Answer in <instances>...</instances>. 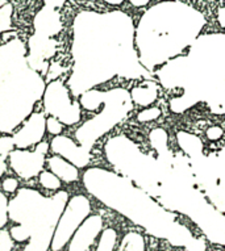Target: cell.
I'll list each match as a JSON object with an SVG mask.
<instances>
[{"label":"cell","instance_id":"33","mask_svg":"<svg viewBox=\"0 0 225 251\" xmlns=\"http://www.w3.org/2000/svg\"><path fill=\"white\" fill-rule=\"evenodd\" d=\"M17 187H19V181L16 179H13V177H7L3 181V190L5 192H8V194H13L17 190Z\"/></svg>","mask_w":225,"mask_h":251},{"label":"cell","instance_id":"2","mask_svg":"<svg viewBox=\"0 0 225 251\" xmlns=\"http://www.w3.org/2000/svg\"><path fill=\"white\" fill-rule=\"evenodd\" d=\"M82 180L92 198L124 216L147 234L184 251L207 250L203 237L194 234L174 212L115 170L91 167L83 173Z\"/></svg>","mask_w":225,"mask_h":251},{"label":"cell","instance_id":"32","mask_svg":"<svg viewBox=\"0 0 225 251\" xmlns=\"http://www.w3.org/2000/svg\"><path fill=\"white\" fill-rule=\"evenodd\" d=\"M224 130L220 128V126H211V128L207 129L205 132V137L211 141H217L220 140L221 136H223Z\"/></svg>","mask_w":225,"mask_h":251},{"label":"cell","instance_id":"5","mask_svg":"<svg viewBox=\"0 0 225 251\" xmlns=\"http://www.w3.org/2000/svg\"><path fill=\"white\" fill-rule=\"evenodd\" d=\"M161 166L157 200L169 210L189 217L209 242L225 249V213L209 201L197 187L189 158L170 150L157 154Z\"/></svg>","mask_w":225,"mask_h":251},{"label":"cell","instance_id":"15","mask_svg":"<svg viewBox=\"0 0 225 251\" xmlns=\"http://www.w3.org/2000/svg\"><path fill=\"white\" fill-rule=\"evenodd\" d=\"M104 230V220L100 214H90L75 231L69 242V251H90Z\"/></svg>","mask_w":225,"mask_h":251},{"label":"cell","instance_id":"11","mask_svg":"<svg viewBox=\"0 0 225 251\" xmlns=\"http://www.w3.org/2000/svg\"><path fill=\"white\" fill-rule=\"evenodd\" d=\"M69 86L54 79L46 86L44 92V108L49 116L58 119L66 126H73L82 119V105L73 99Z\"/></svg>","mask_w":225,"mask_h":251},{"label":"cell","instance_id":"23","mask_svg":"<svg viewBox=\"0 0 225 251\" xmlns=\"http://www.w3.org/2000/svg\"><path fill=\"white\" fill-rule=\"evenodd\" d=\"M119 249L123 251H146V243L143 235L139 231H129L124 235Z\"/></svg>","mask_w":225,"mask_h":251},{"label":"cell","instance_id":"36","mask_svg":"<svg viewBox=\"0 0 225 251\" xmlns=\"http://www.w3.org/2000/svg\"><path fill=\"white\" fill-rule=\"evenodd\" d=\"M7 170V163H5V156L0 155V177L3 176V174Z\"/></svg>","mask_w":225,"mask_h":251},{"label":"cell","instance_id":"4","mask_svg":"<svg viewBox=\"0 0 225 251\" xmlns=\"http://www.w3.org/2000/svg\"><path fill=\"white\" fill-rule=\"evenodd\" d=\"M166 90L182 94L170 100V109L179 115L204 101L225 84V33L200 34L187 53L157 69Z\"/></svg>","mask_w":225,"mask_h":251},{"label":"cell","instance_id":"14","mask_svg":"<svg viewBox=\"0 0 225 251\" xmlns=\"http://www.w3.org/2000/svg\"><path fill=\"white\" fill-rule=\"evenodd\" d=\"M50 149L54 154L61 155L73 165H75L78 169H84L90 165L91 162V150L86 149L84 146L79 144L77 140H73L66 136H54L52 142H50Z\"/></svg>","mask_w":225,"mask_h":251},{"label":"cell","instance_id":"28","mask_svg":"<svg viewBox=\"0 0 225 251\" xmlns=\"http://www.w3.org/2000/svg\"><path fill=\"white\" fill-rule=\"evenodd\" d=\"M8 205H9V200L7 199L1 191H0V230L7 225L8 223Z\"/></svg>","mask_w":225,"mask_h":251},{"label":"cell","instance_id":"12","mask_svg":"<svg viewBox=\"0 0 225 251\" xmlns=\"http://www.w3.org/2000/svg\"><path fill=\"white\" fill-rule=\"evenodd\" d=\"M91 214V201L84 195H75L66 204L52 241V251H62L75 231Z\"/></svg>","mask_w":225,"mask_h":251},{"label":"cell","instance_id":"19","mask_svg":"<svg viewBox=\"0 0 225 251\" xmlns=\"http://www.w3.org/2000/svg\"><path fill=\"white\" fill-rule=\"evenodd\" d=\"M61 28V17H59V13L53 7L44 8L37 13L36 19H34L36 34L52 38L53 36L59 33Z\"/></svg>","mask_w":225,"mask_h":251},{"label":"cell","instance_id":"30","mask_svg":"<svg viewBox=\"0 0 225 251\" xmlns=\"http://www.w3.org/2000/svg\"><path fill=\"white\" fill-rule=\"evenodd\" d=\"M46 130L52 134V136H59L63 130V124L58 119L50 116L46 119Z\"/></svg>","mask_w":225,"mask_h":251},{"label":"cell","instance_id":"35","mask_svg":"<svg viewBox=\"0 0 225 251\" xmlns=\"http://www.w3.org/2000/svg\"><path fill=\"white\" fill-rule=\"evenodd\" d=\"M129 1L136 8H143V7H146L150 3V0H129Z\"/></svg>","mask_w":225,"mask_h":251},{"label":"cell","instance_id":"25","mask_svg":"<svg viewBox=\"0 0 225 251\" xmlns=\"http://www.w3.org/2000/svg\"><path fill=\"white\" fill-rule=\"evenodd\" d=\"M40 184L45 188V190H49V191H58L61 188V179L53 174L52 171H42L40 175Z\"/></svg>","mask_w":225,"mask_h":251},{"label":"cell","instance_id":"1","mask_svg":"<svg viewBox=\"0 0 225 251\" xmlns=\"http://www.w3.org/2000/svg\"><path fill=\"white\" fill-rule=\"evenodd\" d=\"M73 71L67 80L75 98L115 76L146 79L136 48V25L123 11H82L73 25Z\"/></svg>","mask_w":225,"mask_h":251},{"label":"cell","instance_id":"18","mask_svg":"<svg viewBox=\"0 0 225 251\" xmlns=\"http://www.w3.org/2000/svg\"><path fill=\"white\" fill-rule=\"evenodd\" d=\"M24 63H27V49L20 40H13L0 46V84Z\"/></svg>","mask_w":225,"mask_h":251},{"label":"cell","instance_id":"3","mask_svg":"<svg viewBox=\"0 0 225 251\" xmlns=\"http://www.w3.org/2000/svg\"><path fill=\"white\" fill-rule=\"evenodd\" d=\"M204 25V15L182 0H161L149 7L136 25V48L141 65L154 73L183 55Z\"/></svg>","mask_w":225,"mask_h":251},{"label":"cell","instance_id":"17","mask_svg":"<svg viewBox=\"0 0 225 251\" xmlns=\"http://www.w3.org/2000/svg\"><path fill=\"white\" fill-rule=\"evenodd\" d=\"M54 53H56V41L53 38L34 34L29 40V55H27V62L33 70L41 74L46 71L48 59L53 57Z\"/></svg>","mask_w":225,"mask_h":251},{"label":"cell","instance_id":"31","mask_svg":"<svg viewBox=\"0 0 225 251\" xmlns=\"http://www.w3.org/2000/svg\"><path fill=\"white\" fill-rule=\"evenodd\" d=\"M15 141H13V137H0V155L8 156L11 152L13 151V148H15Z\"/></svg>","mask_w":225,"mask_h":251},{"label":"cell","instance_id":"7","mask_svg":"<svg viewBox=\"0 0 225 251\" xmlns=\"http://www.w3.org/2000/svg\"><path fill=\"white\" fill-rule=\"evenodd\" d=\"M45 88L42 75L28 62L13 70L0 84V132L12 133L28 119Z\"/></svg>","mask_w":225,"mask_h":251},{"label":"cell","instance_id":"21","mask_svg":"<svg viewBox=\"0 0 225 251\" xmlns=\"http://www.w3.org/2000/svg\"><path fill=\"white\" fill-rule=\"evenodd\" d=\"M129 92H131L132 101L135 105L147 108L152 107L158 99L160 87L154 82H143L133 87Z\"/></svg>","mask_w":225,"mask_h":251},{"label":"cell","instance_id":"24","mask_svg":"<svg viewBox=\"0 0 225 251\" xmlns=\"http://www.w3.org/2000/svg\"><path fill=\"white\" fill-rule=\"evenodd\" d=\"M205 104L215 115H225V84L217 88L212 95L205 100Z\"/></svg>","mask_w":225,"mask_h":251},{"label":"cell","instance_id":"13","mask_svg":"<svg viewBox=\"0 0 225 251\" xmlns=\"http://www.w3.org/2000/svg\"><path fill=\"white\" fill-rule=\"evenodd\" d=\"M49 151V145L40 142L34 150L16 149L8 155L11 169L24 180H29L38 176L44 170L46 162V154Z\"/></svg>","mask_w":225,"mask_h":251},{"label":"cell","instance_id":"27","mask_svg":"<svg viewBox=\"0 0 225 251\" xmlns=\"http://www.w3.org/2000/svg\"><path fill=\"white\" fill-rule=\"evenodd\" d=\"M11 16H12V5L4 4L0 8V32H4L9 29Z\"/></svg>","mask_w":225,"mask_h":251},{"label":"cell","instance_id":"6","mask_svg":"<svg viewBox=\"0 0 225 251\" xmlns=\"http://www.w3.org/2000/svg\"><path fill=\"white\" fill-rule=\"evenodd\" d=\"M69 201L66 191L45 196L32 188H21L9 200V220L16 225L9 229L15 242L29 241L23 251H49L54 231Z\"/></svg>","mask_w":225,"mask_h":251},{"label":"cell","instance_id":"29","mask_svg":"<svg viewBox=\"0 0 225 251\" xmlns=\"http://www.w3.org/2000/svg\"><path fill=\"white\" fill-rule=\"evenodd\" d=\"M15 239L8 230H0V251H12Z\"/></svg>","mask_w":225,"mask_h":251},{"label":"cell","instance_id":"38","mask_svg":"<svg viewBox=\"0 0 225 251\" xmlns=\"http://www.w3.org/2000/svg\"><path fill=\"white\" fill-rule=\"evenodd\" d=\"M117 251H123V250H121V249H119V247H117Z\"/></svg>","mask_w":225,"mask_h":251},{"label":"cell","instance_id":"9","mask_svg":"<svg viewBox=\"0 0 225 251\" xmlns=\"http://www.w3.org/2000/svg\"><path fill=\"white\" fill-rule=\"evenodd\" d=\"M131 92L123 87L103 90L102 104L96 115L82 124L75 132V140L91 150L102 137L115 129L127 119L133 109Z\"/></svg>","mask_w":225,"mask_h":251},{"label":"cell","instance_id":"34","mask_svg":"<svg viewBox=\"0 0 225 251\" xmlns=\"http://www.w3.org/2000/svg\"><path fill=\"white\" fill-rule=\"evenodd\" d=\"M219 24L223 29H225V8H219L217 11V16H216Z\"/></svg>","mask_w":225,"mask_h":251},{"label":"cell","instance_id":"8","mask_svg":"<svg viewBox=\"0 0 225 251\" xmlns=\"http://www.w3.org/2000/svg\"><path fill=\"white\" fill-rule=\"evenodd\" d=\"M104 154L116 173L128 177L157 199L161 183V166L157 156L149 155L139 144L124 134L107 140Z\"/></svg>","mask_w":225,"mask_h":251},{"label":"cell","instance_id":"26","mask_svg":"<svg viewBox=\"0 0 225 251\" xmlns=\"http://www.w3.org/2000/svg\"><path fill=\"white\" fill-rule=\"evenodd\" d=\"M161 109L158 107H147V108H142V111L140 112L139 115H137V120L141 121V123H150V121H154L161 116Z\"/></svg>","mask_w":225,"mask_h":251},{"label":"cell","instance_id":"37","mask_svg":"<svg viewBox=\"0 0 225 251\" xmlns=\"http://www.w3.org/2000/svg\"><path fill=\"white\" fill-rule=\"evenodd\" d=\"M103 1H106L107 4L112 5V7H117V5H121L125 3V0H103Z\"/></svg>","mask_w":225,"mask_h":251},{"label":"cell","instance_id":"20","mask_svg":"<svg viewBox=\"0 0 225 251\" xmlns=\"http://www.w3.org/2000/svg\"><path fill=\"white\" fill-rule=\"evenodd\" d=\"M48 167L65 183H75L79 180V170L75 165L69 162L61 155H53L48 158Z\"/></svg>","mask_w":225,"mask_h":251},{"label":"cell","instance_id":"10","mask_svg":"<svg viewBox=\"0 0 225 251\" xmlns=\"http://www.w3.org/2000/svg\"><path fill=\"white\" fill-rule=\"evenodd\" d=\"M189 161L197 187L217 209L225 213V145Z\"/></svg>","mask_w":225,"mask_h":251},{"label":"cell","instance_id":"22","mask_svg":"<svg viewBox=\"0 0 225 251\" xmlns=\"http://www.w3.org/2000/svg\"><path fill=\"white\" fill-rule=\"evenodd\" d=\"M176 140L178 145L182 149V152L187 156L189 159H194L197 156L201 155L204 152V144L203 141L193 133L180 130L176 133Z\"/></svg>","mask_w":225,"mask_h":251},{"label":"cell","instance_id":"16","mask_svg":"<svg viewBox=\"0 0 225 251\" xmlns=\"http://www.w3.org/2000/svg\"><path fill=\"white\" fill-rule=\"evenodd\" d=\"M46 132V117L44 113H32L25 120L24 125L13 134L17 149L36 146L42 141Z\"/></svg>","mask_w":225,"mask_h":251}]
</instances>
